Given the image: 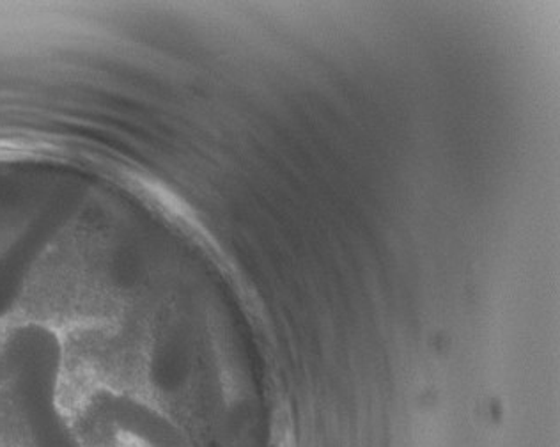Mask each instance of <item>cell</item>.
Returning <instances> with one entry per match:
<instances>
[{
    "instance_id": "cell-2",
    "label": "cell",
    "mask_w": 560,
    "mask_h": 447,
    "mask_svg": "<svg viewBox=\"0 0 560 447\" xmlns=\"http://www.w3.org/2000/svg\"><path fill=\"white\" fill-rule=\"evenodd\" d=\"M85 423L96 435L119 432L139 438L150 447H187L164 417L130 398L116 397L110 392H100L93 398Z\"/></svg>"
},
{
    "instance_id": "cell-1",
    "label": "cell",
    "mask_w": 560,
    "mask_h": 447,
    "mask_svg": "<svg viewBox=\"0 0 560 447\" xmlns=\"http://www.w3.org/2000/svg\"><path fill=\"white\" fill-rule=\"evenodd\" d=\"M62 348L47 326H20L2 348V368L34 447H84L57 405Z\"/></svg>"
}]
</instances>
